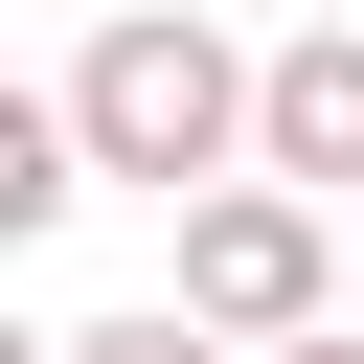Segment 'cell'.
<instances>
[{"label":"cell","instance_id":"obj_1","mask_svg":"<svg viewBox=\"0 0 364 364\" xmlns=\"http://www.w3.org/2000/svg\"><path fill=\"white\" fill-rule=\"evenodd\" d=\"M46 91H68L91 182H159V205L250 182V136H273V46H228V23H182V0H114Z\"/></svg>","mask_w":364,"mask_h":364},{"label":"cell","instance_id":"obj_2","mask_svg":"<svg viewBox=\"0 0 364 364\" xmlns=\"http://www.w3.org/2000/svg\"><path fill=\"white\" fill-rule=\"evenodd\" d=\"M159 296H182L205 341H250V364H273V341H318V318H341V205H296V182H205Z\"/></svg>","mask_w":364,"mask_h":364},{"label":"cell","instance_id":"obj_3","mask_svg":"<svg viewBox=\"0 0 364 364\" xmlns=\"http://www.w3.org/2000/svg\"><path fill=\"white\" fill-rule=\"evenodd\" d=\"M250 182L364 205V23H296V46H273V136H250Z\"/></svg>","mask_w":364,"mask_h":364},{"label":"cell","instance_id":"obj_4","mask_svg":"<svg viewBox=\"0 0 364 364\" xmlns=\"http://www.w3.org/2000/svg\"><path fill=\"white\" fill-rule=\"evenodd\" d=\"M91 205V136H68V91H0V228H68Z\"/></svg>","mask_w":364,"mask_h":364},{"label":"cell","instance_id":"obj_5","mask_svg":"<svg viewBox=\"0 0 364 364\" xmlns=\"http://www.w3.org/2000/svg\"><path fill=\"white\" fill-rule=\"evenodd\" d=\"M46 364H250V341H205V318H182V296H136V318H68V341H46Z\"/></svg>","mask_w":364,"mask_h":364},{"label":"cell","instance_id":"obj_6","mask_svg":"<svg viewBox=\"0 0 364 364\" xmlns=\"http://www.w3.org/2000/svg\"><path fill=\"white\" fill-rule=\"evenodd\" d=\"M273 364H364V318H318V341H273Z\"/></svg>","mask_w":364,"mask_h":364}]
</instances>
